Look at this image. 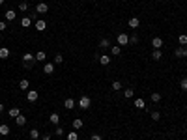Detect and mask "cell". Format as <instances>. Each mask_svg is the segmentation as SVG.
Here are the masks:
<instances>
[{"label":"cell","instance_id":"cell-1","mask_svg":"<svg viewBox=\"0 0 187 140\" xmlns=\"http://www.w3.org/2000/svg\"><path fill=\"white\" fill-rule=\"evenodd\" d=\"M90 105H92V99H90L88 95H82V97L79 99V109L86 110V109H90Z\"/></svg>","mask_w":187,"mask_h":140},{"label":"cell","instance_id":"cell-2","mask_svg":"<svg viewBox=\"0 0 187 140\" xmlns=\"http://www.w3.org/2000/svg\"><path fill=\"white\" fill-rule=\"evenodd\" d=\"M116 41H118V45H120V47H125V45H129V36H127V34H118Z\"/></svg>","mask_w":187,"mask_h":140},{"label":"cell","instance_id":"cell-3","mask_svg":"<svg viewBox=\"0 0 187 140\" xmlns=\"http://www.w3.org/2000/svg\"><path fill=\"white\" fill-rule=\"evenodd\" d=\"M174 54H176L178 58H187V47H178V49L174 51Z\"/></svg>","mask_w":187,"mask_h":140},{"label":"cell","instance_id":"cell-4","mask_svg":"<svg viewBox=\"0 0 187 140\" xmlns=\"http://www.w3.org/2000/svg\"><path fill=\"white\" fill-rule=\"evenodd\" d=\"M36 11H38V13H47V11H49V6H47V4L45 2H39L38 4V6H36Z\"/></svg>","mask_w":187,"mask_h":140},{"label":"cell","instance_id":"cell-5","mask_svg":"<svg viewBox=\"0 0 187 140\" xmlns=\"http://www.w3.org/2000/svg\"><path fill=\"white\" fill-rule=\"evenodd\" d=\"M43 73H45V75H51V73H54V64H51V62H45V66H43Z\"/></svg>","mask_w":187,"mask_h":140},{"label":"cell","instance_id":"cell-6","mask_svg":"<svg viewBox=\"0 0 187 140\" xmlns=\"http://www.w3.org/2000/svg\"><path fill=\"white\" fill-rule=\"evenodd\" d=\"M34 28H36V30H38V32H43V30H45V28H47V23L39 19V21H36V23H34Z\"/></svg>","mask_w":187,"mask_h":140},{"label":"cell","instance_id":"cell-7","mask_svg":"<svg viewBox=\"0 0 187 140\" xmlns=\"http://www.w3.org/2000/svg\"><path fill=\"white\" fill-rule=\"evenodd\" d=\"M38 97H39V94H38L36 90H30L28 94H26V99H28V101H32V103H34V101H38Z\"/></svg>","mask_w":187,"mask_h":140},{"label":"cell","instance_id":"cell-8","mask_svg":"<svg viewBox=\"0 0 187 140\" xmlns=\"http://www.w3.org/2000/svg\"><path fill=\"white\" fill-rule=\"evenodd\" d=\"M133 105H135V109H138V110L146 109V103H144V99H140V97H138V99H135V103H133Z\"/></svg>","mask_w":187,"mask_h":140},{"label":"cell","instance_id":"cell-9","mask_svg":"<svg viewBox=\"0 0 187 140\" xmlns=\"http://www.w3.org/2000/svg\"><path fill=\"white\" fill-rule=\"evenodd\" d=\"M75 105H77V103H75V99H66V101H64V109H67V110L75 109Z\"/></svg>","mask_w":187,"mask_h":140},{"label":"cell","instance_id":"cell-10","mask_svg":"<svg viewBox=\"0 0 187 140\" xmlns=\"http://www.w3.org/2000/svg\"><path fill=\"white\" fill-rule=\"evenodd\" d=\"M99 64H101V66H109L110 64V56L109 54H101L99 56Z\"/></svg>","mask_w":187,"mask_h":140},{"label":"cell","instance_id":"cell-11","mask_svg":"<svg viewBox=\"0 0 187 140\" xmlns=\"http://www.w3.org/2000/svg\"><path fill=\"white\" fill-rule=\"evenodd\" d=\"M15 123H17V127H23V125H26V118L23 114H19L17 118H15Z\"/></svg>","mask_w":187,"mask_h":140},{"label":"cell","instance_id":"cell-12","mask_svg":"<svg viewBox=\"0 0 187 140\" xmlns=\"http://www.w3.org/2000/svg\"><path fill=\"white\" fill-rule=\"evenodd\" d=\"M152 47H153V49H161V47H163V39L161 38H153L152 39Z\"/></svg>","mask_w":187,"mask_h":140},{"label":"cell","instance_id":"cell-13","mask_svg":"<svg viewBox=\"0 0 187 140\" xmlns=\"http://www.w3.org/2000/svg\"><path fill=\"white\" fill-rule=\"evenodd\" d=\"M49 122L53 123V125H58V123H60V116H58L56 112H54V114H51V116H49Z\"/></svg>","mask_w":187,"mask_h":140},{"label":"cell","instance_id":"cell-14","mask_svg":"<svg viewBox=\"0 0 187 140\" xmlns=\"http://www.w3.org/2000/svg\"><path fill=\"white\" fill-rule=\"evenodd\" d=\"M82 125H84V122H82L81 118H75V120H73V129L79 131V129H82Z\"/></svg>","mask_w":187,"mask_h":140},{"label":"cell","instance_id":"cell-15","mask_svg":"<svg viewBox=\"0 0 187 140\" xmlns=\"http://www.w3.org/2000/svg\"><path fill=\"white\" fill-rule=\"evenodd\" d=\"M178 43H180V47H185L187 45V34H180L178 36Z\"/></svg>","mask_w":187,"mask_h":140},{"label":"cell","instance_id":"cell-16","mask_svg":"<svg viewBox=\"0 0 187 140\" xmlns=\"http://www.w3.org/2000/svg\"><path fill=\"white\" fill-rule=\"evenodd\" d=\"M28 86H30V82L26 81V79H23V81H19V90H28Z\"/></svg>","mask_w":187,"mask_h":140},{"label":"cell","instance_id":"cell-17","mask_svg":"<svg viewBox=\"0 0 187 140\" xmlns=\"http://www.w3.org/2000/svg\"><path fill=\"white\" fill-rule=\"evenodd\" d=\"M34 60H36V56L32 53H25L23 54V62H34Z\"/></svg>","mask_w":187,"mask_h":140},{"label":"cell","instance_id":"cell-18","mask_svg":"<svg viewBox=\"0 0 187 140\" xmlns=\"http://www.w3.org/2000/svg\"><path fill=\"white\" fill-rule=\"evenodd\" d=\"M0 135H2V137H8V135H10V127H8L6 123L0 125Z\"/></svg>","mask_w":187,"mask_h":140},{"label":"cell","instance_id":"cell-19","mask_svg":"<svg viewBox=\"0 0 187 140\" xmlns=\"http://www.w3.org/2000/svg\"><path fill=\"white\" fill-rule=\"evenodd\" d=\"M138 25H140L138 17H131V19H129V26H131V28H138Z\"/></svg>","mask_w":187,"mask_h":140},{"label":"cell","instance_id":"cell-20","mask_svg":"<svg viewBox=\"0 0 187 140\" xmlns=\"http://www.w3.org/2000/svg\"><path fill=\"white\" fill-rule=\"evenodd\" d=\"M152 58H153V60H161V58H163V53H161V49H153V53H152Z\"/></svg>","mask_w":187,"mask_h":140},{"label":"cell","instance_id":"cell-21","mask_svg":"<svg viewBox=\"0 0 187 140\" xmlns=\"http://www.w3.org/2000/svg\"><path fill=\"white\" fill-rule=\"evenodd\" d=\"M36 60H38V62H45V60H47V54L43 53V51H39V53H36Z\"/></svg>","mask_w":187,"mask_h":140},{"label":"cell","instance_id":"cell-22","mask_svg":"<svg viewBox=\"0 0 187 140\" xmlns=\"http://www.w3.org/2000/svg\"><path fill=\"white\" fill-rule=\"evenodd\" d=\"M8 114H10V116H11V118H13V120H15V118H17V116H19V114H21V110H19V109H17V107H13V109H10V112H8Z\"/></svg>","mask_w":187,"mask_h":140},{"label":"cell","instance_id":"cell-23","mask_svg":"<svg viewBox=\"0 0 187 140\" xmlns=\"http://www.w3.org/2000/svg\"><path fill=\"white\" fill-rule=\"evenodd\" d=\"M8 56H10V49H6V47H2V49H0V58H2V60H6Z\"/></svg>","mask_w":187,"mask_h":140},{"label":"cell","instance_id":"cell-24","mask_svg":"<svg viewBox=\"0 0 187 140\" xmlns=\"http://www.w3.org/2000/svg\"><path fill=\"white\" fill-rule=\"evenodd\" d=\"M133 94H135V92H133V88H125V90H124V97H127V99H131V97H133Z\"/></svg>","mask_w":187,"mask_h":140},{"label":"cell","instance_id":"cell-25","mask_svg":"<svg viewBox=\"0 0 187 140\" xmlns=\"http://www.w3.org/2000/svg\"><path fill=\"white\" fill-rule=\"evenodd\" d=\"M110 53H112V56H118V54L122 53V47L120 45H114L112 49H110Z\"/></svg>","mask_w":187,"mask_h":140},{"label":"cell","instance_id":"cell-26","mask_svg":"<svg viewBox=\"0 0 187 140\" xmlns=\"http://www.w3.org/2000/svg\"><path fill=\"white\" fill-rule=\"evenodd\" d=\"M110 88H112L114 92H120V90H122V82H120V81H114V82H112V86H110Z\"/></svg>","mask_w":187,"mask_h":140},{"label":"cell","instance_id":"cell-27","mask_svg":"<svg viewBox=\"0 0 187 140\" xmlns=\"http://www.w3.org/2000/svg\"><path fill=\"white\" fill-rule=\"evenodd\" d=\"M6 19H8V21H13V19H15V11L13 10H8L6 11Z\"/></svg>","mask_w":187,"mask_h":140},{"label":"cell","instance_id":"cell-28","mask_svg":"<svg viewBox=\"0 0 187 140\" xmlns=\"http://www.w3.org/2000/svg\"><path fill=\"white\" fill-rule=\"evenodd\" d=\"M152 101L153 103H159V101H161V94H159V92H153V94H152Z\"/></svg>","mask_w":187,"mask_h":140},{"label":"cell","instance_id":"cell-29","mask_svg":"<svg viewBox=\"0 0 187 140\" xmlns=\"http://www.w3.org/2000/svg\"><path fill=\"white\" fill-rule=\"evenodd\" d=\"M30 138H32V140H38V138H39V131H38V129H32V131H30Z\"/></svg>","mask_w":187,"mask_h":140},{"label":"cell","instance_id":"cell-30","mask_svg":"<svg viewBox=\"0 0 187 140\" xmlns=\"http://www.w3.org/2000/svg\"><path fill=\"white\" fill-rule=\"evenodd\" d=\"M21 25L25 26V28H28V26L32 25V19H30V17H25V19H23V21H21Z\"/></svg>","mask_w":187,"mask_h":140},{"label":"cell","instance_id":"cell-31","mask_svg":"<svg viewBox=\"0 0 187 140\" xmlns=\"http://www.w3.org/2000/svg\"><path fill=\"white\" fill-rule=\"evenodd\" d=\"M129 43H131V45H137V43H138V36H129Z\"/></svg>","mask_w":187,"mask_h":140},{"label":"cell","instance_id":"cell-32","mask_svg":"<svg viewBox=\"0 0 187 140\" xmlns=\"http://www.w3.org/2000/svg\"><path fill=\"white\" fill-rule=\"evenodd\" d=\"M79 138V135H77V131H71L69 135H67V140H77Z\"/></svg>","mask_w":187,"mask_h":140},{"label":"cell","instance_id":"cell-33","mask_svg":"<svg viewBox=\"0 0 187 140\" xmlns=\"http://www.w3.org/2000/svg\"><path fill=\"white\" fill-rule=\"evenodd\" d=\"M99 47H101V49H107V47H109V39H101V41H99Z\"/></svg>","mask_w":187,"mask_h":140},{"label":"cell","instance_id":"cell-34","mask_svg":"<svg viewBox=\"0 0 187 140\" xmlns=\"http://www.w3.org/2000/svg\"><path fill=\"white\" fill-rule=\"evenodd\" d=\"M64 62V56L62 54H56V56H54V64H62Z\"/></svg>","mask_w":187,"mask_h":140},{"label":"cell","instance_id":"cell-35","mask_svg":"<svg viewBox=\"0 0 187 140\" xmlns=\"http://www.w3.org/2000/svg\"><path fill=\"white\" fill-rule=\"evenodd\" d=\"M54 135H56V137H62V135H64V129L56 125V129H54Z\"/></svg>","mask_w":187,"mask_h":140},{"label":"cell","instance_id":"cell-36","mask_svg":"<svg viewBox=\"0 0 187 140\" xmlns=\"http://www.w3.org/2000/svg\"><path fill=\"white\" fill-rule=\"evenodd\" d=\"M180 86H182V90H187V77H184V79H182Z\"/></svg>","mask_w":187,"mask_h":140},{"label":"cell","instance_id":"cell-37","mask_svg":"<svg viewBox=\"0 0 187 140\" xmlns=\"http://www.w3.org/2000/svg\"><path fill=\"white\" fill-rule=\"evenodd\" d=\"M19 10H21V11H26V10H28V4H26V2H21V4H19Z\"/></svg>","mask_w":187,"mask_h":140},{"label":"cell","instance_id":"cell-38","mask_svg":"<svg viewBox=\"0 0 187 140\" xmlns=\"http://www.w3.org/2000/svg\"><path fill=\"white\" fill-rule=\"evenodd\" d=\"M150 116H152V120H153V122H157V120L161 118V114H159V112H152Z\"/></svg>","mask_w":187,"mask_h":140},{"label":"cell","instance_id":"cell-39","mask_svg":"<svg viewBox=\"0 0 187 140\" xmlns=\"http://www.w3.org/2000/svg\"><path fill=\"white\" fill-rule=\"evenodd\" d=\"M23 66H25V69H30V67L34 66V62H23Z\"/></svg>","mask_w":187,"mask_h":140},{"label":"cell","instance_id":"cell-40","mask_svg":"<svg viewBox=\"0 0 187 140\" xmlns=\"http://www.w3.org/2000/svg\"><path fill=\"white\" fill-rule=\"evenodd\" d=\"M6 28H8V25H6V23H4V21H0V32H4V30H6Z\"/></svg>","mask_w":187,"mask_h":140},{"label":"cell","instance_id":"cell-41","mask_svg":"<svg viewBox=\"0 0 187 140\" xmlns=\"http://www.w3.org/2000/svg\"><path fill=\"white\" fill-rule=\"evenodd\" d=\"M90 140H103V138H101V135H92Z\"/></svg>","mask_w":187,"mask_h":140},{"label":"cell","instance_id":"cell-42","mask_svg":"<svg viewBox=\"0 0 187 140\" xmlns=\"http://www.w3.org/2000/svg\"><path fill=\"white\" fill-rule=\"evenodd\" d=\"M41 140H51V135L47 133V135H41Z\"/></svg>","mask_w":187,"mask_h":140},{"label":"cell","instance_id":"cell-43","mask_svg":"<svg viewBox=\"0 0 187 140\" xmlns=\"http://www.w3.org/2000/svg\"><path fill=\"white\" fill-rule=\"evenodd\" d=\"M0 112H4V105H2V103H0Z\"/></svg>","mask_w":187,"mask_h":140},{"label":"cell","instance_id":"cell-44","mask_svg":"<svg viewBox=\"0 0 187 140\" xmlns=\"http://www.w3.org/2000/svg\"><path fill=\"white\" fill-rule=\"evenodd\" d=\"M2 4H4V0H0V6H2Z\"/></svg>","mask_w":187,"mask_h":140}]
</instances>
